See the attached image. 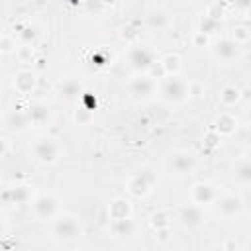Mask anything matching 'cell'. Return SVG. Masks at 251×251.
<instances>
[{
  "label": "cell",
  "mask_w": 251,
  "mask_h": 251,
  "mask_svg": "<svg viewBox=\"0 0 251 251\" xmlns=\"http://www.w3.org/2000/svg\"><path fill=\"white\" fill-rule=\"evenodd\" d=\"M51 233L59 241H71V239H75L80 233L78 220L75 216H71V214H59V216L53 218Z\"/></svg>",
  "instance_id": "1"
},
{
  "label": "cell",
  "mask_w": 251,
  "mask_h": 251,
  "mask_svg": "<svg viewBox=\"0 0 251 251\" xmlns=\"http://www.w3.org/2000/svg\"><path fill=\"white\" fill-rule=\"evenodd\" d=\"M31 151H33L37 161H41V163H55L59 159V155H61V145L53 137H41V139H37L33 143Z\"/></svg>",
  "instance_id": "2"
},
{
  "label": "cell",
  "mask_w": 251,
  "mask_h": 251,
  "mask_svg": "<svg viewBox=\"0 0 251 251\" xmlns=\"http://www.w3.org/2000/svg\"><path fill=\"white\" fill-rule=\"evenodd\" d=\"M167 167H169L171 175H175V176H186V175H190L194 171L196 159L190 153H186V151H175L169 157Z\"/></svg>",
  "instance_id": "3"
},
{
  "label": "cell",
  "mask_w": 251,
  "mask_h": 251,
  "mask_svg": "<svg viewBox=\"0 0 251 251\" xmlns=\"http://www.w3.org/2000/svg\"><path fill=\"white\" fill-rule=\"evenodd\" d=\"M59 212V202L53 194H39L33 200V214L39 220H53Z\"/></svg>",
  "instance_id": "4"
},
{
  "label": "cell",
  "mask_w": 251,
  "mask_h": 251,
  "mask_svg": "<svg viewBox=\"0 0 251 251\" xmlns=\"http://www.w3.org/2000/svg\"><path fill=\"white\" fill-rule=\"evenodd\" d=\"M214 57L220 59L222 63H231L239 57V43L231 37H226V39H220L214 47Z\"/></svg>",
  "instance_id": "5"
},
{
  "label": "cell",
  "mask_w": 251,
  "mask_h": 251,
  "mask_svg": "<svg viewBox=\"0 0 251 251\" xmlns=\"http://www.w3.org/2000/svg\"><path fill=\"white\" fill-rule=\"evenodd\" d=\"M161 92H163V96H165L167 100H182L184 94H186V84H184L178 76L171 75L169 78L163 80Z\"/></svg>",
  "instance_id": "6"
},
{
  "label": "cell",
  "mask_w": 251,
  "mask_h": 251,
  "mask_svg": "<svg viewBox=\"0 0 251 251\" xmlns=\"http://www.w3.org/2000/svg\"><path fill=\"white\" fill-rule=\"evenodd\" d=\"M216 206L224 218H233L241 210V198L235 194H222L220 198H216Z\"/></svg>",
  "instance_id": "7"
},
{
  "label": "cell",
  "mask_w": 251,
  "mask_h": 251,
  "mask_svg": "<svg viewBox=\"0 0 251 251\" xmlns=\"http://www.w3.org/2000/svg\"><path fill=\"white\" fill-rule=\"evenodd\" d=\"M178 222L184 227H196L202 224V210L198 204H188L178 210Z\"/></svg>",
  "instance_id": "8"
},
{
  "label": "cell",
  "mask_w": 251,
  "mask_h": 251,
  "mask_svg": "<svg viewBox=\"0 0 251 251\" xmlns=\"http://www.w3.org/2000/svg\"><path fill=\"white\" fill-rule=\"evenodd\" d=\"M129 63L135 69H149L151 65H155L153 63V53L147 47H143V45L129 49Z\"/></svg>",
  "instance_id": "9"
},
{
  "label": "cell",
  "mask_w": 251,
  "mask_h": 251,
  "mask_svg": "<svg viewBox=\"0 0 251 251\" xmlns=\"http://www.w3.org/2000/svg\"><path fill=\"white\" fill-rule=\"evenodd\" d=\"M214 200H216V190H214L212 184H208V182L194 184V188H192V202L194 204L202 206V204H208V202H214Z\"/></svg>",
  "instance_id": "10"
},
{
  "label": "cell",
  "mask_w": 251,
  "mask_h": 251,
  "mask_svg": "<svg viewBox=\"0 0 251 251\" xmlns=\"http://www.w3.org/2000/svg\"><path fill=\"white\" fill-rule=\"evenodd\" d=\"M129 92L137 98H149L153 94V80L149 76H135L129 84Z\"/></svg>",
  "instance_id": "11"
},
{
  "label": "cell",
  "mask_w": 251,
  "mask_h": 251,
  "mask_svg": "<svg viewBox=\"0 0 251 251\" xmlns=\"http://www.w3.org/2000/svg\"><path fill=\"white\" fill-rule=\"evenodd\" d=\"M35 84V75L31 71H20L16 76H14V86L20 90V92H31Z\"/></svg>",
  "instance_id": "12"
},
{
  "label": "cell",
  "mask_w": 251,
  "mask_h": 251,
  "mask_svg": "<svg viewBox=\"0 0 251 251\" xmlns=\"http://www.w3.org/2000/svg\"><path fill=\"white\" fill-rule=\"evenodd\" d=\"M12 198V204H25L29 200V190L27 186H12L4 192V202L8 204Z\"/></svg>",
  "instance_id": "13"
},
{
  "label": "cell",
  "mask_w": 251,
  "mask_h": 251,
  "mask_svg": "<svg viewBox=\"0 0 251 251\" xmlns=\"http://www.w3.org/2000/svg\"><path fill=\"white\" fill-rule=\"evenodd\" d=\"M149 188H151V182L145 180V173L135 175V176L129 180V192L135 194V196H143V194H147Z\"/></svg>",
  "instance_id": "14"
},
{
  "label": "cell",
  "mask_w": 251,
  "mask_h": 251,
  "mask_svg": "<svg viewBox=\"0 0 251 251\" xmlns=\"http://www.w3.org/2000/svg\"><path fill=\"white\" fill-rule=\"evenodd\" d=\"M129 214H131V208H129V204L126 200H114L110 204L112 220H126V218H129Z\"/></svg>",
  "instance_id": "15"
},
{
  "label": "cell",
  "mask_w": 251,
  "mask_h": 251,
  "mask_svg": "<svg viewBox=\"0 0 251 251\" xmlns=\"http://www.w3.org/2000/svg\"><path fill=\"white\" fill-rule=\"evenodd\" d=\"M220 100L226 104V106H233L235 102H239L241 100V90L237 88V86H224L222 88V92H220Z\"/></svg>",
  "instance_id": "16"
},
{
  "label": "cell",
  "mask_w": 251,
  "mask_h": 251,
  "mask_svg": "<svg viewBox=\"0 0 251 251\" xmlns=\"http://www.w3.org/2000/svg\"><path fill=\"white\" fill-rule=\"evenodd\" d=\"M29 122H31L29 116H27V114H20V112H12V114H8V118H6L8 129H24Z\"/></svg>",
  "instance_id": "17"
},
{
  "label": "cell",
  "mask_w": 251,
  "mask_h": 251,
  "mask_svg": "<svg viewBox=\"0 0 251 251\" xmlns=\"http://www.w3.org/2000/svg\"><path fill=\"white\" fill-rule=\"evenodd\" d=\"M235 126H237V122H235V118L229 116V114H222V116L216 120V129H218L220 133H224V135H229V133L235 129Z\"/></svg>",
  "instance_id": "18"
},
{
  "label": "cell",
  "mask_w": 251,
  "mask_h": 251,
  "mask_svg": "<svg viewBox=\"0 0 251 251\" xmlns=\"http://www.w3.org/2000/svg\"><path fill=\"white\" fill-rule=\"evenodd\" d=\"M80 90V84L76 80H65L59 84V94L65 98V100H73Z\"/></svg>",
  "instance_id": "19"
},
{
  "label": "cell",
  "mask_w": 251,
  "mask_h": 251,
  "mask_svg": "<svg viewBox=\"0 0 251 251\" xmlns=\"http://www.w3.org/2000/svg\"><path fill=\"white\" fill-rule=\"evenodd\" d=\"M149 25L151 27H157V29H163V27H167L169 25V22H171V18L163 12V10H153L151 14H149Z\"/></svg>",
  "instance_id": "20"
},
{
  "label": "cell",
  "mask_w": 251,
  "mask_h": 251,
  "mask_svg": "<svg viewBox=\"0 0 251 251\" xmlns=\"http://www.w3.org/2000/svg\"><path fill=\"white\" fill-rule=\"evenodd\" d=\"M161 65H163L165 75H176L180 71V57L178 55H167L161 61Z\"/></svg>",
  "instance_id": "21"
},
{
  "label": "cell",
  "mask_w": 251,
  "mask_h": 251,
  "mask_svg": "<svg viewBox=\"0 0 251 251\" xmlns=\"http://www.w3.org/2000/svg\"><path fill=\"white\" fill-rule=\"evenodd\" d=\"M112 231L116 237H124V235H129L131 233V220L126 218V220H114L112 224Z\"/></svg>",
  "instance_id": "22"
},
{
  "label": "cell",
  "mask_w": 251,
  "mask_h": 251,
  "mask_svg": "<svg viewBox=\"0 0 251 251\" xmlns=\"http://www.w3.org/2000/svg\"><path fill=\"white\" fill-rule=\"evenodd\" d=\"M233 178L239 182H251V163H239L233 171Z\"/></svg>",
  "instance_id": "23"
},
{
  "label": "cell",
  "mask_w": 251,
  "mask_h": 251,
  "mask_svg": "<svg viewBox=\"0 0 251 251\" xmlns=\"http://www.w3.org/2000/svg\"><path fill=\"white\" fill-rule=\"evenodd\" d=\"M235 31H237V33H233V39H235L237 43H239V41H245V39L249 37V33H245V31H247L245 27H237Z\"/></svg>",
  "instance_id": "24"
},
{
  "label": "cell",
  "mask_w": 251,
  "mask_h": 251,
  "mask_svg": "<svg viewBox=\"0 0 251 251\" xmlns=\"http://www.w3.org/2000/svg\"><path fill=\"white\" fill-rule=\"evenodd\" d=\"M233 2H235V6H239L243 10H251V0H233Z\"/></svg>",
  "instance_id": "25"
},
{
  "label": "cell",
  "mask_w": 251,
  "mask_h": 251,
  "mask_svg": "<svg viewBox=\"0 0 251 251\" xmlns=\"http://www.w3.org/2000/svg\"><path fill=\"white\" fill-rule=\"evenodd\" d=\"M2 49H4V51H10V49H12V47H10V39H8V37H4V39H2Z\"/></svg>",
  "instance_id": "26"
},
{
  "label": "cell",
  "mask_w": 251,
  "mask_h": 251,
  "mask_svg": "<svg viewBox=\"0 0 251 251\" xmlns=\"http://www.w3.org/2000/svg\"><path fill=\"white\" fill-rule=\"evenodd\" d=\"M159 220H163V214H159ZM153 222H157V218H153ZM159 226H167V222H159Z\"/></svg>",
  "instance_id": "27"
},
{
  "label": "cell",
  "mask_w": 251,
  "mask_h": 251,
  "mask_svg": "<svg viewBox=\"0 0 251 251\" xmlns=\"http://www.w3.org/2000/svg\"><path fill=\"white\" fill-rule=\"evenodd\" d=\"M249 122H251V114H249Z\"/></svg>",
  "instance_id": "28"
}]
</instances>
